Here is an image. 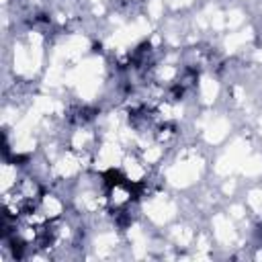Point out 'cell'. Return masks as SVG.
Here are the masks:
<instances>
[{
	"mask_svg": "<svg viewBox=\"0 0 262 262\" xmlns=\"http://www.w3.org/2000/svg\"><path fill=\"white\" fill-rule=\"evenodd\" d=\"M104 182H106V186H119V184H125V178L121 176L119 170H108L104 174Z\"/></svg>",
	"mask_w": 262,
	"mask_h": 262,
	"instance_id": "1",
	"label": "cell"
}]
</instances>
